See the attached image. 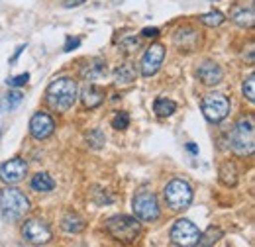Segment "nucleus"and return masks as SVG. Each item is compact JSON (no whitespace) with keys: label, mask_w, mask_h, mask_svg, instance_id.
<instances>
[{"label":"nucleus","mask_w":255,"mask_h":247,"mask_svg":"<svg viewBox=\"0 0 255 247\" xmlns=\"http://www.w3.org/2000/svg\"><path fill=\"white\" fill-rule=\"evenodd\" d=\"M165 194V202L171 210H185L189 208L192 202V188L187 181H181V179H175L171 181L169 185L165 186L163 190Z\"/></svg>","instance_id":"nucleus-5"},{"label":"nucleus","mask_w":255,"mask_h":247,"mask_svg":"<svg viewBox=\"0 0 255 247\" xmlns=\"http://www.w3.org/2000/svg\"><path fill=\"white\" fill-rule=\"evenodd\" d=\"M83 77L87 81H91V83H95L98 79L106 77V63L102 61V59H95V61L87 63L85 69H83Z\"/></svg>","instance_id":"nucleus-17"},{"label":"nucleus","mask_w":255,"mask_h":247,"mask_svg":"<svg viewBox=\"0 0 255 247\" xmlns=\"http://www.w3.org/2000/svg\"><path fill=\"white\" fill-rule=\"evenodd\" d=\"M232 22L238 24L240 28H252L255 22V14H254V4H248V6H236L230 14Z\"/></svg>","instance_id":"nucleus-15"},{"label":"nucleus","mask_w":255,"mask_h":247,"mask_svg":"<svg viewBox=\"0 0 255 247\" xmlns=\"http://www.w3.org/2000/svg\"><path fill=\"white\" fill-rule=\"evenodd\" d=\"M165 59V47L161 43H153L151 47H147L143 59H141V75L143 77H153Z\"/></svg>","instance_id":"nucleus-11"},{"label":"nucleus","mask_w":255,"mask_h":247,"mask_svg":"<svg viewBox=\"0 0 255 247\" xmlns=\"http://www.w3.org/2000/svg\"><path fill=\"white\" fill-rule=\"evenodd\" d=\"M133 214L137 220H143V222H153L159 218V202H157V196L153 192H139L135 194L133 198Z\"/></svg>","instance_id":"nucleus-8"},{"label":"nucleus","mask_w":255,"mask_h":247,"mask_svg":"<svg viewBox=\"0 0 255 247\" xmlns=\"http://www.w3.org/2000/svg\"><path fill=\"white\" fill-rule=\"evenodd\" d=\"M81 45V37H67V41H65V51H73V49H77Z\"/></svg>","instance_id":"nucleus-30"},{"label":"nucleus","mask_w":255,"mask_h":247,"mask_svg":"<svg viewBox=\"0 0 255 247\" xmlns=\"http://www.w3.org/2000/svg\"><path fill=\"white\" fill-rule=\"evenodd\" d=\"M218 177L224 186H236L238 185V167L232 161H226L218 171Z\"/></svg>","instance_id":"nucleus-18"},{"label":"nucleus","mask_w":255,"mask_h":247,"mask_svg":"<svg viewBox=\"0 0 255 247\" xmlns=\"http://www.w3.org/2000/svg\"><path fill=\"white\" fill-rule=\"evenodd\" d=\"M187 149H189L191 153H198V149H196V145H192V143H189V145H187Z\"/></svg>","instance_id":"nucleus-35"},{"label":"nucleus","mask_w":255,"mask_h":247,"mask_svg":"<svg viewBox=\"0 0 255 247\" xmlns=\"http://www.w3.org/2000/svg\"><path fill=\"white\" fill-rule=\"evenodd\" d=\"M61 228L69 234H79V232L85 230V222L77 214H65L63 220H61Z\"/></svg>","instance_id":"nucleus-22"},{"label":"nucleus","mask_w":255,"mask_h":247,"mask_svg":"<svg viewBox=\"0 0 255 247\" xmlns=\"http://www.w3.org/2000/svg\"><path fill=\"white\" fill-rule=\"evenodd\" d=\"M128 125H129V116L126 112H118L114 116V120H112V127L114 129H126Z\"/></svg>","instance_id":"nucleus-28"},{"label":"nucleus","mask_w":255,"mask_h":247,"mask_svg":"<svg viewBox=\"0 0 255 247\" xmlns=\"http://www.w3.org/2000/svg\"><path fill=\"white\" fill-rule=\"evenodd\" d=\"M141 33H143L145 37H157V35H159V30H157V28H145Z\"/></svg>","instance_id":"nucleus-32"},{"label":"nucleus","mask_w":255,"mask_h":247,"mask_svg":"<svg viewBox=\"0 0 255 247\" xmlns=\"http://www.w3.org/2000/svg\"><path fill=\"white\" fill-rule=\"evenodd\" d=\"M55 131V122L49 114L45 112H35L30 120V133H32L33 139L41 141V139H47L51 133Z\"/></svg>","instance_id":"nucleus-12"},{"label":"nucleus","mask_w":255,"mask_h":247,"mask_svg":"<svg viewBox=\"0 0 255 247\" xmlns=\"http://www.w3.org/2000/svg\"><path fill=\"white\" fill-rule=\"evenodd\" d=\"M77 94H79V89H77V83L71 79V77H59L55 79L49 87H47V102L53 110L57 112H67L75 106L77 102Z\"/></svg>","instance_id":"nucleus-1"},{"label":"nucleus","mask_w":255,"mask_h":247,"mask_svg":"<svg viewBox=\"0 0 255 247\" xmlns=\"http://www.w3.org/2000/svg\"><path fill=\"white\" fill-rule=\"evenodd\" d=\"M224 20V14L220 10H212V12H206V14H202L200 16V22L204 24V26H208V28H216V26H220Z\"/></svg>","instance_id":"nucleus-26"},{"label":"nucleus","mask_w":255,"mask_h":247,"mask_svg":"<svg viewBox=\"0 0 255 247\" xmlns=\"http://www.w3.org/2000/svg\"><path fill=\"white\" fill-rule=\"evenodd\" d=\"M0 210H2V216L10 222H16L20 218H24L30 210V198L14 188V186H8L2 190L0 194Z\"/></svg>","instance_id":"nucleus-2"},{"label":"nucleus","mask_w":255,"mask_h":247,"mask_svg":"<svg viewBox=\"0 0 255 247\" xmlns=\"http://www.w3.org/2000/svg\"><path fill=\"white\" fill-rule=\"evenodd\" d=\"M106 232L122 242V244H133L137 240V236L141 234V224L137 222V218L126 216V214H118V216L108 218L106 222Z\"/></svg>","instance_id":"nucleus-3"},{"label":"nucleus","mask_w":255,"mask_h":247,"mask_svg":"<svg viewBox=\"0 0 255 247\" xmlns=\"http://www.w3.org/2000/svg\"><path fill=\"white\" fill-rule=\"evenodd\" d=\"M30 186L35 192H51L55 188V181L47 173H37V175H33Z\"/></svg>","instance_id":"nucleus-19"},{"label":"nucleus","mask_w":255,"mask_h":247,"mask_svg":"<svg viewBox=\"0 0 255 247\" xmlns=\"http://www.w3.org/2000/svg\"><path fill=\"white\" fill-rule=\"evenodd\" d=\"M230 145L238 155H252L255 149V129L254 120H240L230 133Z\"/></svg>","instance_id":"nucleus-4"},{"label":"nucleus","mask_w":255,"mask_h":247,"mask_svg":"<svg viewBox=\"0 0 255 247\" xmlns=\"http://www.w3.org/2000/svg\"><path fill=\"white\" fill-rule=\"evenodd\" d=\"M87 143H89V147H93V149H100V147L106 143V135H104V131H102L100 127L91 129V131L87 133Z\"/></svg>","instance_id":"nucleus-25"},{"label":"nucleus","mask_w":255,"mask_h":247,"mask_svg":"<svg viewBox=\"0 0 255 247\" xmlns=\"http://www.w3.org/2000/svg\"><path fill=\"white\" fill-rule=\"evenodd\" d=\"M22 236L26 242H30L32 246H45L49 240H51V230L45 222L37 220V218H32L24 224L22 228Z\"/></svg>","instance_id":"nucleus-9"},{"label":"nucleus","mask_w":255,"mask_h":247,"mask_svg":"<svg viewBox=\"0 0 255 247\" xmlns=\"http://www.w3.org/2000/svg\"><path fill=\"white\" fill-rule=\"evenodd\" d=\"M202 114L208 122L218 124L230 114V98L222 93H210L202 98Z\"/></svg>","instance_id":"nucleus-6"},{"label":"nucleus","mask_w":255,"mask_h":247,"mask_svg":"<svg viewBox=\"0 0 255 247\" xmlns=\"http://www.w3.org/2000/svg\"><path fill=\"white\" fill-rule=\"evenodd\" d=\"M26 173H28V163L20 157H14L0 165V181H4L8 185L20 183L26 177Z\"/></svg>","instance_id":"nucleus-10"},{"label":"nucleus","mask_w":255,"mask_h":247,"mask_svg":"<svg viewBox=\"0 0 255 247\" xmlns=\"http://www.w3.org/2000/svg\"><path fill=\"white\" fill-rule=\"evenodd\" d=\"M139 45V39L137 37H126L124 41H122V47L126 49V51H131V49H135Z\"/></svg>","instance_id":"nucleus-31"},{"label":"nucleus","mask_w":255,"mask_h":247,"mask_svg":"<svg viewBox=\"0 0 255 247\" xmlns=\"http://www.w3.org/2000/svg\"><path fill=\"white\" fill-rule=\"evenodd\" d=\"M83 2H87V0H67L65 6H67V8H73V6H81Z\"/></svg>","instance_id":"nucleus-33"},{"label":"nucleus","mask_w":255,"mask_h":247,"mask_svg":"<svg viewBox=\"0 0 255 247\" xmlns=\"http://www.w3.org/2000/svg\"><path fill=\"white\" fill-rule=\"evenodd\" d=\"M24 49H26V45H20V47H18V49H16V53H14V57H12V59H10V63H14V61H16V59H18V57H20V53H22V51H24Z\"/></svg>","instance_id":"nucleus-34"},{"label":"nucleus","mask_w":255,"mask_h":247,"mask_svg":"<svg viewBox=\"0 0 255 247\" xmlns=\"http://www.w3.org/2000/svg\"><path fill=\"white\" fill-rule=\"evenodd\" d=\"M22 100H24V94L20 93V91L4 94L2 100H0V112H10V110H14Z\"/></svg>","instance_id":"nucleus-24"},{"label":"nucleus","mask_w":255,"mask_h":247,"mask_svg":"<svg viewBox=\"0 0 255 247\" xmlns=\"http://www.w3.org/2000/svg\"><path fill=\"white\" fill-rule=\"evenodd\" d=\"M198 41H200V35H198V31H194L192 28H183V30H179L175 33V45L181 51H192V49H196Z\"/></svg>","instance_id":"nucleus-14"},{"label":"nucleus","mask_w":255,"mask_h":247,"mask_svg":"<svg viewBox=\"0 0 255 247\" xmlns=\"http://www.w3.org/2000/svg\"><path fill=\"white\" fill-rule=\"evenodd\" d=\"M244 96L250 100V102H255V75L252 73L248 77V81L244 83Z\"/></svg>","instance_id":"nucleus-27"},{"label":"nucleus","mask_w":255,"mask_h":247,"mask_svg":"<svg viewBox=\"0 0 255 247\" xmlns=\"http://www.w3.org/2000/svg\"><path fill=\"white\" fill-rule=\"evenodd\" d=\"M153 112H155L159 118L173 116V114L177 112V104H175L171 98H157L155 104H153Z\"/></svg>","instance_id":"nucleus-21"},{"label":"nucleus","mask_w":255,"mask_h":247,"mask_svg":"<svg viewBox=\"0 0 255 247\" xmlns=\"http://www.w3.org/2000/svg\"><path fill=\"white\" fill-rule=\"evenodd\" d=\"M135 77H137V73H135L131 63H124L116 69V85H122V87L131 85L135 81Z\"/></svg>","instance_id":"nucleus-20"},{"label":"nucleus","mask_w":255,"mask_h":247,"mask_svg":"<svg viewBox=\"0 0 255 247\" xmlns=\"http://www.w3.org/2000/svg\"><path fill=\"white\" fill-rule=\"evenodd\" d=\"M81 100H83L85 108L93 110V108L100 106V104L104 102V91H102L100 87H96V85H89V87H85V89H83V93H81Z\"/></svg>","instance_id":"nucleus-16"},{"label":"nucleus","mask_w":255,"mask_h":247,"mask_svg":"<svg viewBox=\"0 0 255 247\" xmlns=\"http://www.w3.org/2000/svg\"><path fill=\"white\" fill-rule=\"evenodd\" d=\"M198 238H200L198 228L187 218L177 220L171 228V242L179 247H194L198 244Z\"/></svg>","instance_id":"nucleus-7"},{"label":"nucleus","mask_w":255,"mask_h":247,"mask_svg":"<svg viewBox=\"0 0 255 247\" xmlns=\"http://www.w3.org/2000/svg\"><path fill=\"white\" fill-rule=\"evenodd\" d=\"M198 79L202 81V85H218L222 83L224 71L220 65H216L214 61H204L198 67Z\"/></svg>","instance_id":"nucleus-13"},{"label":"nucleus","mask_w":255,"mask_h":247,"mask_svg":"<svg viewBox=\"0 0 255 247\" xmlns=\"http://www.w3.org/2000/svg\"><path fill=\"white\" fill-rule=\"evenodd\" d=\"M28 81H30V75H28V73H22V75H18V77L8 79L6 83H8V87H12V89H20V87H24Z\"/></svg>","instance_id":"nucleus-29"},{"label":"nucleus","mask_w":255,"mask_h":247,"mask_svg":"<svg viewBox=\"0 0 255 247\" xmlns=\"http://www.w3.org/2000/svg\"><path fill=\"white\" fill-rule=\"evenodd\" d=\"M222 230L220 228H214V226H210L204 234H200V238H198V247H212L220 238H222Z\"/></svg>","instance_id":"nucleus-23"}]
</instances>
